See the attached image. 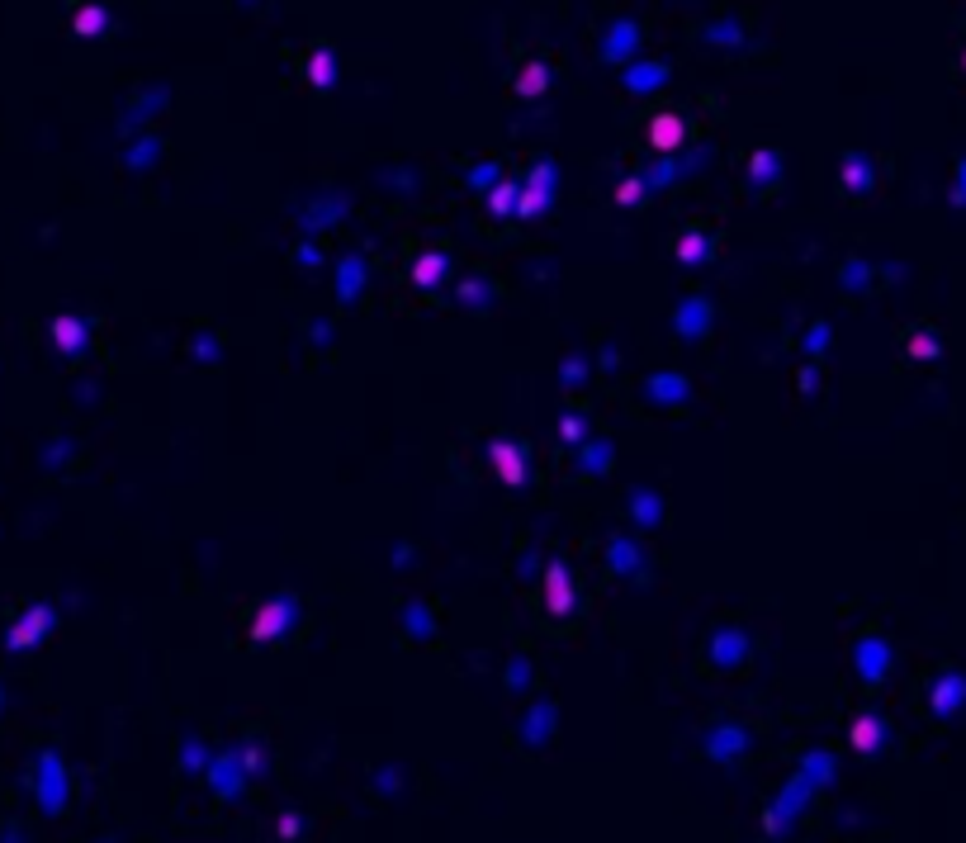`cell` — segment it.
I'll list each match as a JSON object with an SVG mask.
<instances>
[{
	"label": "cell",
	"instance_id": "9",
	"mask_svg": "<svg viewBox=\"0 0 966 843\" xmlns=\"http://www.w3.org/2000/svg\"><path fill=\"white\" fill-rule=\"evenodd\" d=\"M299 834V820L294 815H280V839H294Z\"/></svg>",
	"mask_w": 966,
	"mask_h": 843
},
{
	"label": "cell",
	"instance_id": "3",
	"mask_svg": "<svg viewBox=\"0 0 966 843\" xmlns=\"http://www.w3.org/2000/svg\"><path fill=\"white\" fill-rule=\"evenodd\" d=\"M877 739H881V720L877 716H862L858 725H853V744H858V749H877Z\"/></svg>",
	"mask_w": 966,
	"mask_h": 843
},
{
	"label": "cell",
	"instance_id": "10",
	"mask_svg": "<svg viewBox=\"0 0 966 843\" xmlns=\"http://www.w3.org/2000/svg\"><path fill=\"white\" fill-rule=\"evenodd\" d=\"M507 204H512V185H502L498 195H493V209H507Z\"/></svg>",
	"mask_w": 966,
	"mask_h": 843
},
{
	"label": "cell",
	"instance_id": "2",
	"mask_svg": "<svg viewBox=\"0 0 966 843\" xmlns=\"http://www.w3.org/2000/svg\"><path fill=\"white\" fill-rule=\"evenodd\" d=\"M649 138H654V147H659V152H673V147L682 143L678 114H659V119H654V128H649Z\"/></svg>",
	"mask_w": 966,
	"mask_h": 843
},
{
	"label": "cell",
	"instance_id": "1",
	"mask_svg": "<svg viewBox=\"0 0 966 843\" xmlns=\"http://www.w3.org/2000/svg\"><path fill=\"white\" fill-rule=\"evenodd\" d=\"M285 621H289V607H285V602H275V607H266L261 616H256L251 635H256V640H275V635L285 630Z\"/></svg>",
	"mask_w": 966,
	"mask_h": 843
},
{
	"label": "cell",
	"instance_id": "11",
	"mask_svg": "<svg viewBox=\"0 0 966 843\" xmlns=\"http://www.w3.org/2000/svg\"><path fill=\"white\" fill-rule=\"evenodd\" d=\"M630 199H640V185H635V180H626V185H621V204H630Z\"/></svg>",
	"mask_w": 966,
	"mask_h": 843
},
{
	"label": "cell",
	"instance_id": "6",
	"mask_svg": "<svg viewBox=\"0 0 966 843\" xmlns=\"http://www.w3.org/2000/svg\"><path fill=\"white\" fill-rule=\"evenodd\" d=\"M550 607H555V611H569V588H564V574L550 578Z\"/></svg>",
	"mask_w": 966,
	"mask_h": 843
},
{
	"label": "cell",
	"instance_id": "8",
	"mask_svg": "<svg viewBox=\"0 0 966 843\" xmlns=\"http://www.w3.org/2000/svg\"><path fill=\"white\" fill-rule=\"evenodd\" d=\"M436 270H441V261H436V256H427V261H422V266H417V280H422V285H427V280H436Z\"/></svg>",
	"mask_w": 966,
	"mask_h": 843
},
{
	"label": "cell",
	"instance_id": "5",
	"mask_svg": "<svg viewBox=\"0 0 966 843\" xmlns=\"http://www.w3.org/2000/svg\"><path fill=\"white\" fill-rule=\"evenodd\" d=\"M105 29V10H81L76 15V34H100Z\"/></svg>",
	"mask_w": 966,
	"mask_h": 843
},
{
	"label": "cell",
	"instance_id": "7",
	"mask_svg": "<svg viewBox=\"0 0 966 843\" xmlns=\"http://www.w3.org/2000/svg\"><path fill=\"white\" fill-rule=\"evenodd\" d=\"M327 76H332V62H327V53H318V57H313V81L327 86Z\"/></svg>",
	"mask_w": 966,
	"mask_h": 843
},
{
	"label": "cell",
	"instance_id": "4",
	"mask_svg": "<svg viewBox=\"0 0 966 843\" xmlns=\"http://www.w3.org/2000/svg\"><path fill=\"white\" fill-rule=\"evenodd\" d=\"M517 90H521V95H540V90H545V67L531 62V67L517 76Z\"/></svg>",
	"mask_w": 966,
	"mask_h": 843
}]
</instances>
